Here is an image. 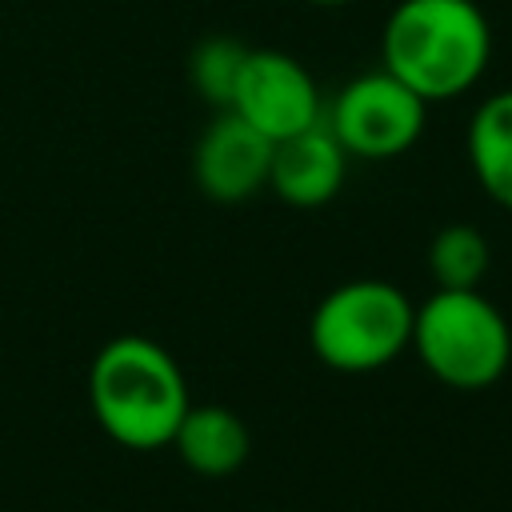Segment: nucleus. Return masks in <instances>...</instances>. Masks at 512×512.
Listing matches in <instances>:
<instances>
[{"instance_id":"obj_1","label":"nucleus","mask_w":512,"mask_h":512,"mask_svg":"<svg viewBox=\"0 0 512 512\" xmlns=\"http://www.w3.org/2000/svg\"><path fill=\"white\" fill-rule=\"evenodd\" d=\"M88 400L96 424L132 452L168 448L192 396L176 356L152 336H112L88 368Z\"/></svg>"},{"instance_id":"obj_2","label":"nucleus","mask_w":512,"mask_h":512,"mask_svg":"<svg viewBox=\"0 0 512 512\" xmlns=\"http://www.w3.org/2000/svg\"><path fill=\"white\" fill-rule=\"evenodd\" d=\"M492 60V24L476 0H400L380 32V68L420 100H456Z\"/></svg>"},{"instance_id":"obj_3","label":"nucleus","mask_w":512,"mask_h":512,"mask_svg":"<svg viewBox=\"0 0 512 512\" xmlns=\"http://www.w3.org/2000/svg\"><path fill=\"white\" fill-rule=\"evenodd\" d=\"M408 348L440 384L476 392L508 372L512 332L480 288H436L412 312Z\"/></svg>"},{"instance_id":"obj_4","label":"nucleus","mask_w":512,"mask_h":512,"mask_svg":"<svg viewBox=\"0 0 512 512\" xmlns=\"http://www.w3.org/2000/svg\"><path fill=\"white\" fill-rule=\"evenodd\" d=\"M412 312L416 304L392 280H344L312 308L308 344L332 372H376L412 344Z\"/></svg>"},{"instance_id":"obj_5","label":"nucleus","mask_w":512,"mask_h":512,"mask_svg":"<svg viewBox=\"0 0 512 512\" xmlns=\"http://www.w3.org/2000/svg\"><path fill=\"white\" fill-rule=\"evenodd\" d=\"M424 116H428V100H420L388 68L356 72L324 108V124L352 160L404 156L420 140Z\"/></svg>"},{"instance_id":"obj_6","label":"nucleus","mask_w":512,"mask_h":512,"mask_svg":"<svg viewBox=\"0 0 512 512\" xmlns=\"http://www.w3.org/2000/svg\"><path fill=\"white\" fill-rule=\"evenodd\" d=\"M228 108L272 144L324 120V100L312 72L280 48H248Z\"/></svg>"},{"instance_id":"obj_7","label":"nucleus","mask_w":512,"mask_h":512,"mask_svg":"<svg viewBox=\"0 0 512 512\" xmlns=\"http://www.w3.org/2000/svg\"><path fill=\"white\" fill-rule=\"evenodd\" d=\"M272 140L232 108H220L192 148V176L208 200L236 204L268 188Z\"/></svg>"},{"instance_id":"obj_8","label":"nucleus","mask_w":512,"mask_h":512,"mask_svg":"<svg viewBox=\"0 0 512 512\" xmlns=\"http://www.w3.org/2000/svg\"><path fill=\"white\" fill-rule=\"evenodd\" d=\"M348 152L332 136L324 120H316L304 132H292L272 144V168H268V188L292 204V208H320L328 204L348 176Z\"/></svg>"},{"instance_id":"obj_9","label":"nucleus","mask_w":512,"mask_h":512,"mask_svg":"<svg viewBox=\"0 0 512 512\" xmlns=\"http://www.w3.org/2000/svg\"><path fill=\"white\" fill-rule=\"evenodd\" d=\"M172 448L180 452V460L196 476L220 480V476L240 472V464L252 452V436H248V424L232 408H224V404H188V412H184V420L172 436Z\"/></svg>"},{"instance_id":"obj_10","label":"nucleus","mask_w":512,"mask_h":512,"mask_svg":"<svg viewBox=\"0 0 512 512\" xmlns=\"http://www.w3.org/2000/svg\"><path fill=\"white\" fill-rule=\"evenodd\" d=\"M464 152L476 184L512 212V88L492 92L468 120Z\"/></svg>"},{"instance_id":"obj_11","label":"nucleus","mask_w":512,"mask_h":512,"mask_svg":"<svg viewBox=\"0 0 512 512\" xmlns=\"http://www.w3.org/2000/svg\"><path fill=\"white\" fill-rule=\"evenodd\" d=\"M488 264L492 248L476 224H444L428 240V272L436 288H480Z\"/></svg>"},{"instance_id":"obj_12","label":"nucleus","mask_w":512,"mask_h":512,"mask_svg":"<svg viewBox=\"0 0 512 512\" xmlns=\"http://www.w3.org/2000/svg\"><path fill=\"white\" fill-rule=\"evenodd\" d=\"M248 56V44H240L236 36H208L196 44L188 72H192V88L220 112L232 104V88L240 76V64Z\"/></svg>"},{"instance_id":"obj_13","label":"nucleus","mask_w":512,"mask_h":512,"mask_svg":"<svg viewBox=\"0 0 512 512\" xmlns=\"http://www.w3.org/2000/svg\"><path fill=\"white\" fill-rule=\"evenodd\" d=\"M308 4H320V8H336V4H352V0H308Z\"/></svg>"}]
</instances>
